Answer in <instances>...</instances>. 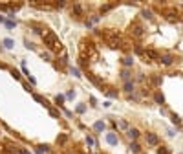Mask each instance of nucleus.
Returning a JSON list of instances; mask_svg holds the SVG:
<instances>
[{
  "mask_svg": "<svg viewBox=\"0 0 183 154\" xmlns=\"http://www.w3.org/2000/svg\"><path fill=\"white\" fill-rule=\"evenodd\" d=\"M42 39H44V44H46L49 50H53V52H61V50H62L61 41H57V37H55V33H53V31H44L42 33Z\"/></svg>",
  "mask_w": 183,
  "mask_h": 154,
  "instance_id": "1",
  "label": "nucleus"
},
{
  "mask_svg": "<svg viewBox=\"0 0 183 154\" xmlns=\"http://www.w3.org/2000/svg\"><path fill=\"white\" fill-rule=\"evenodd\" d=\"M130 33H132L134 37H141V35H143V26H141L139 22H134V24L130 26Z\"/></svg>",
  "mask_w": 183,
  "mask_h": 154,
  "instance_id": "2",
  "label": "nucleus"
},
{
  "mask_svg": "<svg viewBox=\"0 0 183 154\" xmlns=\"http://www.w3.org/2000/svg\"><path fill=\"white\" fill-rule=\"evenodd\" d=\"M176 59L172 57V55H159V62L161 64H165V66H169V64H172Z\"/></svg>",
  "mask_w": 183,
  "mask_h": 154,
  "instance_id": "3",
  "label": "nucleus"
},
{
  "mask_svg": "<svg viewBox=\"0 0 183 154\" xmlns=\"http://www.w3.org/2000/svg\"><path fill=\"white\" fill-rule=\"evenodd\" d=\"M147 143H150V145H157V143H159V140H157L156 134L148 132V134H147Z\"/></svg>",
  "mask_w": 183,
  "mask_h": 154,
  "instance_id": "4",
  "label": "nucleus"
},
{
  "mask_svg": "<svg viewBox=\"0 0 183 154\" xmlns=\"http://www.w3.org/2000/svg\"><path fill=\"white\" fill-rule=\"evenodd\" d=\"M106 141L110 143V145H117V143H119V140H117V136H115L113 132H110V134L106 136Z\"/></svg>",
  "mask_w": 183,
  "mask_h": 154,
  "instance_id": "5",
  "label": "nucleus"
},
{
  "mask_svg": "<svg viewBox=\"0 0 183 154\" xmlns=\"http://www.w3.org/2000/svg\"><path fill=\"white\" fill-rule=\"evenodd\" d=\"M128 138H130V140H137V138H139V130H137V128H128Z\"/></svg>",
  "mask_w": 183,
  "mask_h": 154,
  "instance_id": "6",
  "label": "nucleus"
},
{
  "mask_svg": "<svg viewBox=\"0 0 183 154\" xmlns=\"http://www.w3.org/2000/svg\"><path fill=\"white\" fill-rule=\"evenodd\" d=\"M130 152H134V154H139L141 152V147H139V143H132V145H130Z\"/></svg>",
  "mask_w": 183,
  "mask_h": 154,
  "instance_id": "7",
  "label": "nucleus"
},
{
  "mask_svg": "<svg viewBox=\"0 0 183 154\" xmlns=\"http://www.w3.org/2000/svg\"><path fill=\"white\" fill-rule=\"evenodd\" d=\"M93 128H95V130H97V132H101V130H105V123H103V121H97V123H95V125H93Z\"/></svg>",
  "mask_w": 183,
  "mask_h": 154,
  "instance_id": "8",
  "label": "nucleus"
},
{
  "mask_svg": "<svg viewBox=\"0 0 183 154\" xmlns=\"http://www.w3.org/2000/svg\"><path fill=\"white\" fill-rule=\"evenodd\" d=\"M125 90H126V92H132V90H134V83H132V81H126V83H125Z\"/></svg>",
  "mask_w": 183,
  "mask_h": 154,
  "instance_id": "9",
  "label": "nucleus"
},
{
  "mask_svg": "<svg viewBox=\"0 0 183 154\" xmlns=\"http://www.w3.org/2000/svg\"><path fill=\"white\" fill-rule=\"evenodd\" d=\"M4 46H6V48H13L15 42L11 41V39H4Z\"/></svg>",
  "mask_w": 183,
  "mask_h": 154,
  "instance_id": "10",
  "label": "nucleus"
},
{
  "mask_svg": "<svg viewBox=\"0 0 183 154\" xmlns=\"http://www.w3.org/2000/svg\"><path fill=\"white\" fill-rule=\"evenodd\" d=\"M121 77L125 79V81H128V79H130V70H123L121 72Z\"/></svg>",
  "mask_w": 183,
  "mask_h": 154,
  "instance_id": "11",
  "label": "nucleus"
},
{
  "mask_svg": "<svg viewBox=\"0 0 183 154\" xmlns=\"http://www.w3.org/2000/svg\"><path fill=\"white\" fill-rule=\"evenodd\" d=\"M157 154H170V151L167 147H159V149H157Z\"/></svg>",
  "mask_w": 183,
  "mask_h": 154,
  "instance_id": "12",
  "label": "nucleus"
},
{
  "mask_svg": "<svg viewBox=\"0 0 183 154\" xmlns=\"http://www.w3.org/2000/svg\"><path fill=\"white\" fill-rule=\"evenodd\" d=\"M62 101H64V96H57L55 97V103H57L59 107H62Z\"/></svg>",
  "mask_w": 183,
  "mask_h": 154,
  "instance_id": "13",
  "label": "nucleus"
},
{
  "mask_svg": "<svg viewBox=\"0 0 183 154\" xmlns=\"http://www.w3.org/2000/svg\"><path fill=\"white\" fill-rule=\"evenodd\" d=\"M172 123H174V125H180V116H176V114H174V116H172Z\"/></svg>",
  "mask_w": 183,
  "mask_h": 154,
  "instance_id": "14",
  "label": "nucleus"
},
{
  "mask_svg": "<svg viewBox=\"0 0 183 154\" xmlns=\"http://www.w3.org/2000/svg\"><path fill=\"white\" fill-rule=\"evenodd\" d=\"M86 143L88 145H95V140H93L92 136H86Z\"/></svg>",
  "mask_w": 183,
  "mask_h": 154,
  "instance_id": "15",
  "label": "nucleus"
},
{
  "mask_svg": "<svg viewBox=\"0 0 183 154\" xmlns=\"http://www.w3.org/2000/svg\"><path fill=\"white\" fill-rule=\"evenodd\" d=\"M125 64H126V66H130V64H134V59H132V57H125Z\"/></svg>",
  "mask_w": 183,
  "mask_h": 154,
  "instance_id": "16",
  "label": "nucleus"
},
{
  "mask_svg": "<svg viewBox=\"0 0 183 154\" xmlns=\"http://www.w3.org/2000/svg\"><path fill=\"white\" fill-rule=\"evenodd\" d=\"M77 112H79V114L86 112V107H84V105H79V107H77Z\"/></svg>",
  "mask_w": 183,
  "mask_h": 154,
  "instance_id": "17",
  "label": "nucleus"
},
{
  "mask_svg": "<svg viewBox=\"0 0 183 154\" xmlns=\"http://www.w3.org/2000/svg\"><path fill=\"white\" fill-rule=\"evenodd\" d=\"M4 24H6L7 28H15V22L13 20H4Z\"/></svg>",
  "mask_w": 183,
  "mask_h": 154,
  "instance_id": "18",
  "label": "nucleus"
},
{
  "mask_svg": "<svg viewBox=\"0 0 183 154\" xmlns=\"http://www.w3.org/2000/svg\"><path fill=\"white\" fill-rule=\"evenodd\" d=\"M72 73H73V75H75V77H81V72H79L77 68H72Z\"/></svg>",
  "mask_w": 183,
  "mask_h": 154,
  "instance_id": "19",
  "label": "nucleus"
},
{
  "mask_svg": "<svg viewBox=\"0 0 183 154\" xmlns=\"http://www.w3.org/2000/svg\"><path fill=\"white\" fill-rule=\"evenodd\" d=\"M156 101H157V103H163V96H161V94H159V92H157V94H156Z\"/></svg>",
  "mask_w": 183,
  "mask_h": 154,
  "instance_id": "20",
  "label": "nucleus"
},
{
  "mask_svg": "<svg viewBox=\"0 0 183 154\" xmlns=\"http://www.w3.org/2000/svg\"><path fill=\"white\" fill-rule=\"evenodd\" d=\"M64 141H66V136H64V134H62V136H59V138H57V143H64Z\"/></svg>",
  "mask_w": 183,
  "mask_h": 154,
  "instance_id": "21",
  "label": "nucleus"
},
{
  "mask_svg": "<svg viewBox=\"0 0 183 154\" xmlns=\"http://www.w3.org/2000/svg\"><path fill=\"white\" fill-rule=\"evenodd\" d=\"M106 94H108V96H110V97H117V92H112V90H106Z\"/></svg>",
  "mask_w": 183,
  "mask_h": 154,
  "instance_id": "22",
  "label": "nucleus"
},
{
  "mask_svg": "<svg viewBox=\"0 0 183 154\" xmlns=\"http://www.w3.org/2000/svg\"><path fill=\"white\" fill-rule=\"evenodd\" d=\"M143 15H145V18H152V13H150V11H147V9L143 11Z\"/></svg>",
  "mask_w": 183,
  "mask_h": 154,
  "instance_id": "23",
  "label": "nucleus"
},
{
  "mask_svg": "<svg viewBox=\"0 0 183 154\" xmlns=\"http://www.w3.org/2000/svg\"><path fill=\"white\" fill-rule=\"evenodd\" d=\"M11 75H13L15 79H20V75H18V72H17V70H11Z\"/></svg>",
  "mask_w": 183,
  "mask_h": 154,
  "instance_id": "24",
  "label": "nucleus"
},
{
  "mask_svg": "<svg viewBox=\"0 0 183 154\" xmlns=\"http://www.w3.org/2000/svg\"><path fill=\"white\" fill-rule=\"evenodd\" d=\"M119 127L121 128H128V123L126 121H119Z\"/></svg>",
  "mask_w": 183,
  "mask_h": 154,
  "instance_id": "25",
  "label": "nucleus"
},
{
  "mask_svg": "<svg viewBox=\"0 0 183 154\" xmlns=\"http://www.w3.org/2000/svg\"><path fill=\"white\" fill-rule=\"evenodd\" d=\"M33 97H35V101H38V103H44V99H42L41 96H37V94H35V96H33Z\"/></svg>",
  "mask_w": 183,
  "mask_h": 154,
  "instance_id": "26",
  "label": "nucleus"
},
{
  "mask_svg": "<svg viewBox=\"0 0 183 154\" xmlns=\"http://www.w3.org/2000/svg\"><path fill=\"white\" fill-rule=\"evenodd\" d=\"M49 114H51L53 117H59V112H57V110H53V108H51V110H49Z\"/></svg>",
  "mask_w": 183,
  "mask_h": 154,
  "instance_id": "27",
  "label": "nucleus"
},
{
  "mask_svg": "<svg viewBox=\"0 0 183 154\" xmlns=\"http://www.w3.org/2000/svg\"><path fill=\"white\" fill-rule=\"evenodd\" d=\"M42 57H44V59H51V55H49L48 52H42Z\"/></svg>",
  "mask_w": 183,
  "mask_h": 154,
  "instance_id": "28",
  "label": "nucleus"
},
{
  "mask_svg": "<svg viewBox=\"0 0 183 154\" xmlns=\"http://www.w3.org/2000/svg\"><path fill=\"white\" fill-rule=\"evenodd\" d=\"M20 154H31L29 151H26V149H20Z\"/></svg>",
  "mask_w": 183,
  "mask_h": 154,
  "instance_id": "29",
  "label": "nucleus"
},
{
  "mask_svg": "<svg viewBox=\"0 0 183 154\" xmlns=\"http://www.w3.org/2000/svg\"><path fill=\"white\" fill-rule=\"evenodd\" d=\"M4 20H6V18H4V17H0V24H4Z\"/></svg>",
  "mask_w": 183,
  "mask_h": 154,
  "instance_id": "30",
  "label": "nucleus"
}]
</instances>
